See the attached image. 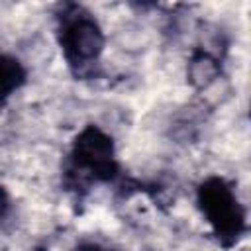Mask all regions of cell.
Segmentation results:
<instances>
[{"instance_id":"obj_1","label":"cell","mask_w":251,"mask_h":251,"mask_svg":"<svg viewBox=\"0 0 251 251\" xmlns=\"http://www.w3.org/2000/svg\"><path fill=\"white\" fill-rule=\"evenodd\" d=\"M63 173L65 186L76 194L92 182H114L120 176V161L112 135L100 126H84L71 141Z\"/></svg>"},{"instance_id":"obj_2","label":"cell","mask_w":251,"mask_h":251,"mask_svg":"<svg viewBox=\"0 0 251 251\" xmlns=\"http://www.w3.org/2000/svg\"><path fill=\"white\" fill-rule=\"evenodd\" d=\"M57 43L63 59L76 76H84L98 63L106 35L98 20L78 4H63L57 14Z\"/></svg>"},{"instance_id":"obj_3","label":"cell","mask_w":251,"mask_h":251,"mask_svg":"<svg viewBox=\"0 0 251 251\" xmlns=\"http://www.w3.org/2000/svg\"><path fill=\"white\" fill-rule=\"evenodd\" d=\"M196 204L222 247L237 245L247 233V210L224 176H206L196 188Z\"/></svg>"},{"instance_id":"obj_4","label":"cell","mask_w":251,"mask_h":251,"mask_svg":"<svg viewBox=\"0 0 251 251\" xmlns=\"http://www.w3.org/2000/svg\"><path fill=\"white\" fill-rule=\"evenodd\" d=\"M220 73H222V65L216 55H212L210 51L202 47L192 51L188 67H186V78L196 90H204L210 84H214Z\"/></svg>"},{"instance_id":"obj_5","label":"cell","mask_w":251,"mask_h":251,"mask_svg":"<svg viewBox=\"0 0 251 251\" xmlns=\"http://www.w3.org/2000/svg\"><path fill=\"white\" fill-rule=\"evenodd\" d=\"M27 82L25 65L8 53H0V108H4L10 98L24 88Z\"/></svg>"},{"instance_id":"obj_6","label":"cell","mask_w":251,"mask_h":251,"mask_svg":"<svg viewBox=\"0 0 251 251\" xmlns=\"http://www.w3.org/2000/svg\"><path fill=\"white\" fill-rule=\"evenodd\" d=\"M10 208H12L10 192H8V188L4 184H0V220H4L10 214Z\"/></svg>"},{"instance_id":"obj_7","label":"cell","mask_w":251,"mask_h":251,"mask_svg":"<svg viewBox=\"0 0 251 251\" xmlns=\"http://www.w3.org/2000/svg\"><path fill=\"white\" fill-rule=\"evenodd\" d=\"M76 251H112V249H108L100 243H94V241H82L76 245Z\"/></svg>"},{"instance_id":"obj_8","label":"cell","mask_w":251,"mask_h":251,"mask_svg":"<svg viewBox=\"0 0 251 251\" xmlns=\"http://www.w3.org/2000/svg\"><path fill=\"white\" fill-rule=\"evenodd\" d=\"M35 251H47V249H43V247H37V249H35Z\"/></svg>"}]
</instances>
